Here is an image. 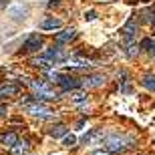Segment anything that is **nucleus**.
I'll use <instances>...</instances> for the list:
<instances>
[{
	"label": "nucleus",
	"instance_id": "obj_1",
	"mask_svg": "<svg viewBox=\"0 0 155 155\" xmlns=\"http://www.w3.org/2000/svg\"><path fill=\"white\" fill-rule=\"evenodd\" d=\"M103 145L111 151V153H121V151L129 149V147L133 145V139L125 137V135H119V133H111L109 137L103 139Z\"/></svg>",
	"mask_w": 155,
	"mask_h": 155
},
{
	"label": "nucleus",
	"instance_id": "obj_2",
	"mask_svg": "<svg viewBox=\"0 0 155 155\" xmlns=\"http://www.w3.org/2000/svg\"><path fill=\"white\" fill-rule=\"evenodd\" d=\"M30 8L26 4H22V2H16V4H12L8 10H6V16H10L12 20H16V22H20V20H24V18L28 16Z\"/></svg>",
	"mask_w": 155,
	"mask_h": 155
},
{
	"label": "nucleus",
	"instance_id": "obj_3",
	"mask_svg": "<svg viewBox=\"0 0 155 155\" xmlns=\"http://www.w3.org/2000/svg\"><path fill=\"white\" fill-rule=\"evenodd\" d=\"M26 111H28L30 115L40 117V119H51L52 117V111L48 107H45L42 103H28L26 105Z\"/></svg>",
	"mask_w": 155,
	"mask_h": 155
},
{
	"label": "nucleus",
	"instance_id": "obj_4",
	"mask_svg": "<svg viewBox=\"0 0 155 155\" xmlns=\"http://www.w3.org/2000/svg\"><path fill=\"white\" fill-rule=\"evenodd\" d=\"M105 75H89L87 77V79H83L81 81V87H83V89H99V87H103L105 85Z\"/></svg>",
	"mask_w": 155,
	"mask_h": 155
},
{
	"label": "nucleus",
	"instance_id": "obj_5",
	"mask_svg": "<svg viewBox=\"0 0 155 155\" xmlns=\"http://www.w3.org/2000/svg\"><path fill=\"white\" fill-rule=\"evenodd\" d=\"M58 85L63 87L64 91H69V89H77V87H81V81L75 79V77H69V75H61L57 81Z\"/></svg>",
	"mask_w": 155,
	"mask_h": 155
},
{
	"label": "nucleus",
	"instance_id": "obj_6",
	"mask_svg": "<svg viewBox=\"0 0 155 155\" xmlns=\"http://www.w3.org/2000/svg\"><path fill=\"white\" fill-rule=\"evenodd\" d=\"M40 46H42V36L40 35H30L28 38L24 40L22 48L24 51H36V48H40Z\"/></svg>",
	"mask_w": 155,
	"mask_h": 155
},
{
	"label": "nucleus",
	"instance_id": "obj_7",
	"mask_svg": "<svg viewBox=\"0 0 155 155\" xmlns=\"http://www.w3.org/2000/svg\"><path fill=\"white\" fill-rule=\"evenodd\" d=\"M45 57H48L51 61H52V58H54V61H67V58H69V54H67V51H64V48H61V46H52V48H48V51H46Z\"/></svg>",
	"mask_w": 155,
	"mask_h": 155
},
{
	"label": "nucleus",
	"instance_id": "obj_8",
	"mask_svg": "<svg viewBox=\"0 0 155 155\" xmlns=\"http://www.w3.org/2000/svg\"><path fill=\"white\" fill-rule=\"evenodd\" d=\"M20 91V87L16 83H6V85L0 87V99H6V97H14L16 93Z\"/></svg>",
	"mask_w": 155,
	"mask_h": 155
},
{
	"label": "nucleus",
	"instance_id": "obj_9",
	"mask_svg": "<svg viewBox=\"0 0 155 155\" xmlns=\"http://www.w3.org/2000/svg\"><path fill=\"white\" fill-rule=\"evenodd\" d=\"M67 61H69V64H73V67H77V69H87V67H91L89 58H85L83 54H73V57H69Z\"/></svg>",
	"mask_w": 155,
	"mask_h": 155
},
{
	"label": "nucleus",
	"instance_id": "obj_10",
	"mask_svg": "<svg viewBox=\"0 0 155 155\" xmlns=\"http://www.w3.org/2000/svg\"><path fill=\"white\" fill-rule=\"evenodd\" d=\"M103 141V131L101 129H93L83 137V143H101Z\"/></svg>",
	"mask_w": 155,
	"mask_h": 155
},
{
	"label": "nucleus",
	"instance_id": "obj_11",
	"mask_svg": "<svg viewBox=\"0 0 155 155\" xmlns=\"http://www.w3.org/2000/svg\"><path fill=\"white\" fill-rule=\"evenodd\" d=\"M61 26H63V22L54 16H51V18H46V20L40 22V28L42 30H57V28H61Z\"/></svg>",
	"mask_w": 155,
	"mask_h": 155
},
{
	"label": "nucleus",
	"instance_id": "obj_12",
	"mask_svg": "<svg viewBox=\"0 0 155 155\" xmlns=\"http://www.w3.org/2000/svg\"><path fill=\"white\" fill-rule=\"evenodd\" d=\"M137 28H139V24L135 22V18H129V20H127V24H125V28H123V35L127 36V40H131L133 36H135Z\"/></svg>",
	"mask_w": 155,
	"mask_h": 155
},
{
	"label": "nucleus",
	"instance_id": "obj_13",
	"mask_svg": "<svg viewBox=\"0 0 155 155\" xmlns=\"http://www.w3.org/2000/svg\"><path fill=\"white\" fill-rule=\"evenodd\" d=\"M75 36H77V30L75 28H67V30H63V32H58V35H57V42L64 45V42H71Z\"/></svg>",
	"mask_w": 155,
	"mask_h": 155
},
{
	"label": "nucleus",
	"instance_id": "obj_14",
	"mask_svg": "<svg viewBox=\"0 0 155 155\" xmlns=\"http://www.w3.org/2000/svg\"><path fill=\"white\" fill-rule=\"evenodd\" d=\"M0 143L6 145V147H14L18 143V137L14 133H4V135H0Z\"/></svg>",
	"mask_w": 155,
	"mask_h": 155
},
{
	"label": "nucleus",
	"instance_id": "obj_15",
	"mask_svg": "<svg viewBox=\"0 0 155 155\" xmlns=\"http://www.w3.org/2000/svg\"><path fill=\"white\" fill-rule=\"evenodd\" d=\"M32 64H35V67H40V69H48L52 64V61L48 57H38V58H32Z\"/></svg>",
	"mask_w": 155,
	"mask_h": 155
},
{
	"label": "nucleus",
	"instance_id": "obj_16",
	"mask_svg": "<svg viewBox=\"0 0 155 155\" xmlns=\"http://www.w3.org/2000/svg\"><path fill=\"white\" fill-rule=\"evenodd\" d=\"M141 85H143L145 89H149V91H155V75H143Z\"/></svg>",
	"mask_w": 155,
	"mask_h": 155
},
{
	"label": "nucleus",
	"instance_id": "obj_17",
	"mask_svg": "<svg viewBox=\"0 0 155 155\" xmlns=\"http://www.w3.org/2000/svg\"><path fill=\"white\" fill-rule=\"evenodd\" d=\"M64 135H67V127H64V125H54L51 129V137H54V139L64 137Z\"/></svg>",
	"mask_w": 155,
	"mask_h": 155
},
{
	"label": "nucleus",
	"instance_id": "obj_18",
	"mask_svg": "<svg viewBox=\"0 0 155 155\" xmlns=\"http://www.w3.org/2000/svg\"><path fill=\"white\" fill-rule=\"evenodd\" d=\"M30 87H32V89H35V93H36V91L46 89V87H48V83H46V81H30Z\"/></svg>",
	"mask_w": 155,
	"mask_h": 155
},
{
	"label": "nucleus",
	"instance_id": "obj_19",
	"mask_svg": "<svg viewBox=\"0 0 155 155\" xmlns=\"http://www.w3.org/2000/svg\"><path fill=\"white\" fill-rule=\"evenodd\" d=\"M139 54V45H133V42H129L127 45V57H137Z\"/></svg>",
	"mask_w": 155,
	"mask_h": 155
},
{
	"label": "nucleus",
	"instance_id": "obj_20",
	"mask_svg": "<svg viewBox=\"0 0 155 155\" xmlns=\"http://www.w3.org/2000/svg\"><path fill=\"white\" fill-rule=\"evenodd\" d=\"M73 101H77V103H85L87 101V93H83V91L73 93Z\"/></svg>",
	"mask_w": 155,
	"mask_h": 155
},
{
	"label": "nucleus",
	"instance_id": "obj_21",
	"mask_svg": "<svg viewBox=\"0 0 155 155\" xmlns=\"http://www.w3.org/2000/svg\"><path fill=\"white\" fill-rule=\"evenodd\" d=\"M151 46H153V40H151V38H143V40H141V45H139V48H143V51H151Z\"/></svg>",
	"mask_w": 155,
	"mask_h": 155
},
{
	"label": "nucleus",
	"instance_id": "obj_22",
	"mask_svg": "<svg viewBox=\"0 0 155 155\" xmlns=\"http://www.w3.org/2000/svg\"><path fill=\"white\" fill-rule=\"evenodd\" d=\"M75 143H77V137H75V135H67V137H64V141H63L64 147H73Z\"/></svg>",
	"mask_w": 155,
	"mask_h": 155
},
{
	"label": "nucleus",
	"instance_id": "obj_23",
	"mask_svg": "<svg viewBox=\"0 0 155 155\" xmlns=\"http://www.w3.org/2000/svg\"><path fill=\"white\" fill-rule=\"evenodd\" d=\"M26 147H28V145H26V141H22V143H16V145H14V153H16V155L24 153V151H26Z\"/></svg>",
	"mask_w": 155,
	"mask_h": 155
},
{
	"label": "nucleus",
	"instance_id": "obj_24",
	"mask_svg": "<svg viewBox=\"0 0 155 155\" xmlns=\"http://www.w3.org/2000/svg\"><path fill=\"white\" fill-rule=\"evenodd\" d=\"M95 16H97V14H95V12H93V10H89V12H87V14H85V18H87V20H93V18H95Z\"/></svg>",
	"mask_w": 155,
	"mask_h": 155
},
{
	"label": "nucleus",
	"instance_id": "obj_25",
	"mask_svg": "<svg viewBox=\"0 0 155 155\" xmlns=\"http://www.w3.org/2000/svg\"><path fill=\"white\" fill-rule=\"evenodd\" d=\"M93 155H111V151H109V149H107V151H105V149H101V151H95Z\"/></svg>",
	"mask_w": 155,
	"mask_h": 155
},
{
	"label": "nucleus",
	"instance_id": "obj_26",
	"mask_svg": "<svg viewBox=\"0 0 155 155\" xmlns=\"http://www.w3.org/2000/svg\"><path fill=\"white\" fill-rule=\"evenodd\" d=\"M123 91H125V93H131L133 89H131V85H125V87H123Z\"/></svg>",
	"mask_w": 155,
	"mask_h": 155
},
{
	"label": "nucleus",
	"instance_id": "obj_27",
	"mask_svg": "<svg viewBox=\"0 0 155 155\" xmlns=\"http://www.w3.org/2000/svg\"><path fill=\"white\" fill-rule=\"evenodd\" d=\"M149 52H151V54L155 57V42H153V46H151V51H149Z\"/></svg>",
	"mask_w": 155,
	"mask_h": 155
},
{
	"label": "nucleus",
	"instance_id": "obj_28",
	"mask_svg": "<svg viewBox=\"0 0 155 155\" xmlns=\"http://www.w3.org/2000/svg\"><path fill=\"white\" fill-rule=\"evenodd\" d=\"M151 26H153V30H155V18H153V20H151Z\"/></svg>",
	"mask_w": 155,
	"mask_h": 155
}]
</instances>
